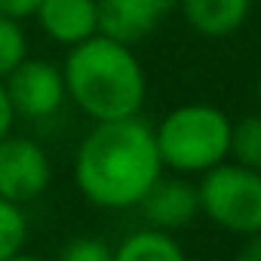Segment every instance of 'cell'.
<instances>
[{"instance_id": "5b68a950", "label": "cell", "mask_w": 261, "mask_h": 261, "mask_svg": "<svg viewBox=\"0 0 261 261\" xmlns=\"http://www.w3.org/2000/svg\"><path fill=\"white\" fill-rule=\"evenodd\" d=\"M53 181V160L46 148L28 136H4L0 139V197L28 206L46 194Z\"/></svg>"}, {"instance_id": "6da1fadb", "label": "cell", "mask_w": 261, "mask_h": 261, "mask_svg": "<svg viewBox=\"0 0 261 261\" xmlns=\"http://www.w3.org/2000/svg\"><path fill=\"white\" fill-rule=\"evenodd\" d=\"M163 175L154 126L142 117L95 123L74 154V185L98 209H133Z\"/></svg>"}, {"instance_id": "2e32d148", "label": "cell", "mask_w": 261, "mask_h": 261, "mask_svg": "<svg viewBox=\"0 0 261 261\" xmlns=\"http://www.w3.org/2000/svg\"><path fill=\"white\" fill-rule=\"evenodd\" d=\"M37 7H40V0H0V13L10 19H19V22L34 19Z\"/></svg>"}, {"instance_id": "277c9868", "label": "cell", "mask_w": 261, "mask_h": 261, "mask_svg": "<svg viewBox=\"0 0 261 261\" xmlns=\"http://www.w3.org/2000/svg\"><path fill=\"white\" fill-rule=\"evenodd\" d=\"M200 212L227 233L249 237L261 230V172L240 163H218L197 185Z\"/></svg>"}, {"instance_id": "8992f818", "label": "cell", "mask_w": 261, "mask_h": 261, "mask_svg": "<svg viewBox=\"0 0 261 261\" xmlns=\"http://www.w3.org/2000/svg\"><path fill=\"white\" fill-rule=\"evenodd\" d=\"M4 86H7L16 117H25V120H49L68 101L62 68L46 59L25 56L4 77Z\"/></svg>"}, {"instance_id": "d6986e66", "label": "cell", "mask_w": 261, "mask_h": 261, "mask_svg": "<svg viewBox=\"0 0 261 261\" xmlns=\"http://www.w3.org/2000/svg\"><path fill=\"white\" fill-rule=\"evenodd\" d=\"M4 261H46V258H40V255H31V252H16V255H10V258H4Z\"/></svg>"}, {"instance_id": "ba28073f", "label": "cell", "mask_w": 261, "mask_h": 261, "mask_svg": "<svg viewBox=\"0 0 261 261\" xmlns=\"http://www.w3.org/2000/svg\"><path fill=\"white\" fill-rule=\"evenodd\" d=\"M139 209L145 212L148 227H157V230H166V233L181 230V227H188V224L197 218V212H200L197 185H191V181L181 178V175H172V178L160 175V178L151 185V191L142 197Z\"/></svg>"}, {"instance_id": "30bf717a", "label": "cell", "mask_w": 261, "mask_h": 261, "mask_svg": "<svg viewBox=\"0 0 261 261\" xmlns=\"http://www.w3.org/2000/svg\"><path fill=\"white\" fill-rule=\"evenodd\" d=\"M185 22L203 37H230L252 13V0H178Z\"/></svg>"}, {"instance_id": "7c38bea8", "label": "cell", "mask_w": 261, "mask_h": 261, "mask_svg": "<svg viewBox=\"0 0 261 261\" xmlns=\"http://www.w3.org/2000/svg\"><path fill=\"white\" fill-rule=\"evenodd\" d=\"M233 163L261 172V114L230 123V154Z\"/></svg>"}, {"instance_id": "3957f363", "label": "cell", "mask_w": 261, "mask_h": 261, "mask_svg": "<svg viewBox=\"0 0 261 261\" xmlns=\"http://www.w3.org/2000/svg\"><path fill=\"white\" fill-rule=\"evenodd\" d=\"M230 117L203 101L172 108L157 126L154 139L163 160V169L178 175H203L206 169L218 166L230 154Z\"/></svg>"}, {"instance_id": "8fae6325", "label": "cell", "mask_w": 261, "mask_h": 261, "mask_svg": "<svg viewBox=\"0 0 261 261\" xmlns=\"http://www.w3.org/2000/svg\"><path fill=\"white\" fill-rule=\"evenodd\" d=\"M114 261H188V255L172 233L145 227V230L129 233L114 249Z\"/></svg>"}, {"instance_id": "4fadbf2b", "label": "cell", "mask_w": 261, "mask_h": 261, "mask_svg": "<svg viewBox=\"0 0 261 261\" xmlns=\"http://www.w3.org/2000/svg\"><path fill=\"white\" fill-rule=\"evenodd\" d=\"M28 243V218L25 206H16L0 197V261L22 252Z\"/></svg>"}, {"instance_id": "7a4b0ae2", "label": "cell", "mask_w": 261, "mask_h": 261, "mask_svg": "<svg viewBox=\"0 0 261 261\" xmlns=\"http://www.w3.org/2000/svg\"><path fill=\"white\" fill-rule=\"evenodd\" d=\"M68 101L92 123L139 117L148 98V74L133 46L105 34L68 49L62 62Z\"/></svg>"}, {"instance_id": "5bb4252c", "label": "cell", "mask_w": 261, "mask_h": 261, "mask_svg": "<svg viewBox=\"0 0 261 261\" xmlns=\"http://www.w3.org/2000/svg\"><path fill=\"white\" fill-rule=\"evenodd\" d=\"M25 56H28V37H25L22 22L0 13V80H4Z\"/></svg>"}, {"instance_id": "9a60e30c", "label": "cell", "mask_w": 261, "mask_h": 261, "mask_svg": "<svg viewBox=\"0 0 261 261\" xmlns=\"http://www.w3.org/2000/svg\"><path fill=\"white\" fill-rule=\"evenodd\" d=\"M56 261H114V249L98 237H74Z\"/></svg>"}, {"instance_id": "9c48e42d", "label": "cell", "mask_w": 261, "mask_h": 261, "mask_svg": "<svg viewBox=\"0 0 261 261\" xmlns=\"http://www.w3.org/2000/svg\"><path fill=\"white\" fill-rule=\"evenodd\" d=\"M34 19L56 46L71 49L98 34V0H40Z\"/></svg>"}, {"instance_id": "52a82bcc", "label": "cell", "mask_w": 261, "mask_h": 261, "mask_svg": "<svg viewBox=\"0 0 261 261\" xmlns=\"http://www.w3.org/2000/svg\"><path fill=\"white\" fill-rule=\"evenodd\" d=\"M172 10V0H98V34L136 46L148 40Z\"/></svg>"}, {"instance_id": "e0dca14e", "label": "cell", "mask_w": 261, "mask_h": 261, "mask_svg": "<svg viewBox=\"0 0 261 261\" xmlns=\"http://www.w3.org/2000/svg\"><path fill=\"white\" fill-rule=\"evenodd\" d=\"M16 120H19V117H16V111H13V101H10V95H7L4 80H0V139L13 133Z\"/></svg>"}, {"instance_id": "ac0fdd59", "label": "cell", "mask_w": 261, "mask_h": 261, "mask_svg": "<svg viewBox=\"0 0 261 261\" xmlns=\"http://www.w3.org/2000/svg\"><path fill=\"white\" fill-rule=\"evenodd\" d=\"M233 261H261V230L246 237V243L240 246V252H237Z\"/></svg>"}, {"instance_id": "ffe728a7", "label": "cell", "mask_w": 261, "mask_h": 261, "mask_svg": "<svg viewBox=\"0 0 261 261\" xmlns=\"http://www.w3.org/2000/svg\"><path fill=\"white\" fill-rule=\"evenodd\" d=\"M255 95H258V111H261V77H258V86H255Z\"/></svg>"}]
</instances>
